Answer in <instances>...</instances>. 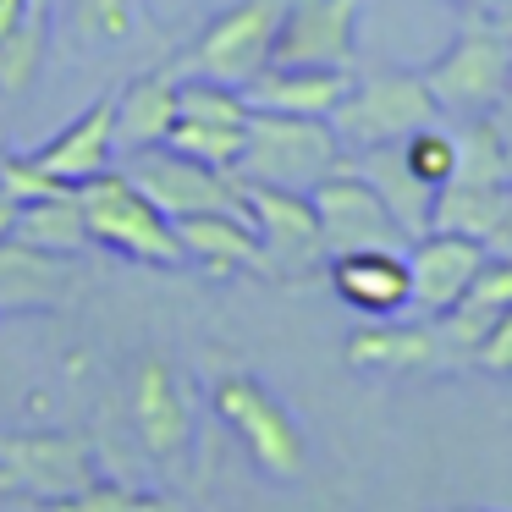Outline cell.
Returning <instances> with one entry per match:
<instances>
[{
	"instance_id": "1",
	"label": "cell",
	"mask_w": 512,
	"mask_h": 512,
	"mask_svg": "<svg viewBox=\"0 0 512 512\" xmlns=\"http://www.w3.org/2000/svg\"><path fill=\"white\" fill-rule=\"evenodd\" d=\"M435 111L452 116H490L512 94V23L490 12H468L457 39L419 72Z\"/></svg>"
},
{
	"instance_id": "2",
	"label": "cell",
	"mask_w": 512,
	"mask_h": 512,
	"mask_svg": "<svg viewBox=\"0 0 512 512\" xmlns=\"http://www.w3.org/2000/svg\"><path fill=\"white\" fill-rule=\"evenodd\" d=\"M342 144H336L331 122L320 116H281V111H248L243 122V149H237V182H259V188H292L309 193L320 177L342 166Z\"/></svg>"
},
{
	"instance_id": "3",
	"label": "cell",
	"mask_w": 512,
	"mask_h": 512,
	"mask_svg": "<svg viewBox=\"0 0 512 512\" xmlns=\"http://www.w3.org/2000/svg\"><path fill=\"white\" fill-rule=\"evenodd\" d=\"M78 204H83V226L89 243L111 248V254L133 259V265H155V270H182V243L171 215H160L122 171H100V177L78 182Z\"/></svg>"
},
{
	"instance_id": "4",
	"label": "cell",
	"mask_w": 512,
	"mask_h": 512,
	"mask_svg": "<svg viewBox=\"0 0 512 512\" xmlns=\"http://www.w3.org/2000/svg\"><path fill=\"white\" fill-rule=\"evenodd\" d=\"M210 402H215V413L226 419V430L243 441V452L254 457L259 474L298 479L303 468H309V441H303L298 419H292V408L259 375H248V369H226V375H215Z\"/></svg>"
},
{
	"instance_id": "5",
	"label": "cell",
	"mask_w": 512,
	"mask_h": 512,
	"mask_svg": "<svg viewBox=\"0 0 512 512\" xmlns=\"http://www.w3.org/2000/svg\"><path fill=\"white\" fill-rule=\"evenodd\" d=\"M435 116L441 111H435L419 72L386 67V72H364V78L347 83V94L336 100V111L325 122H331L342 155H358V149H375V144H397L413 127H430Z\"/></svg>"
},
{
	"instance_id": "6",
	"label": "cell",
	"mask_w": 512,
	"mask_h": 512,
	"mask_svg": "<svg viewBox=\"0 0 512 512\" xmlns=\"http://www.w3.org/2000/svg\"><path fill=\"white\" fill-rule=\"evenodd\" d=\"M100 479L94 452L83 435L61 430H28V435H0V490L28 501H72Z\"/></svg>"
},
{
	"instance_id": "7",
	"label": "cell",
	"mask_w": 512,
	"mask_h": 512,
	"mask_svg": "<svg viewBox=\"0 0 512 512\" xmlns=\"http://www.w3.org/2000/svg\"><path fill=\"white\" fill-rule=\"evenodd\" d=\"M122 177L133 182L160 215H171V221L199 215V210H243V182H237L232 171L188 160L171 144H149V149H138V155H122Z\"/></svg>"
},
{
	"instance_id": "8",
	"label": "cell",
	"mask_w": 512,
	"mask_h": 512,
	"mask_svg": "<svg viewBox=\"0 0 512 512\" xmlns=\"http://www.w3.org/2000/svg\"><path fill=\"white\" fill-rule=\"evenodd\" d=\"M287 0H232L221 17L199 34V45L188 50V72L215 83H254L270 67V45H276V28Z\"/></svg>"
},
{
	"instance_id": "9",
	"label": "cell",
	"mask_w": 512,
	"mask_h": 512,
	"mask_svg": "<svg viewBox=\"0 0 512 512\" xmlns=\"http://www.w3.org/2000/svg\"><path fill=\"white\" fill-rule=\"evenodd\" d=\"M127 408H133L138 441L155 457L160 468H182L199 441V419H193V391L177 375L166 353H144L133 369V391H127Z\"/></svg>"
},
{
	"instance_id": "10",
	"label": "cell",
	"mask_w": 512,
	"mask_h": 512,
	"mask_svg": "<svg viewBox=\"0 0 512 512\" xmlns=\"http://www.w3.org/2000/svg\"><path fill=\"white\" fill-rule=\"evenodd\" d=\"M243 210H248V221H254L259 254H265V276L298 281V276H309V270H325L331 254H325L320 215H314L309 193L243 182Z\"/></svg>"
},
{
	"instance_id": "11",
	"label": "cell",
	"mask_w": 512,
	"mask_h": 512,
	"mask_svg": "<svg viewBox=\"0 0 512 512\" xmlns=\"http://www.w3.org/2000/svg\"><path fill=\"white\" fill-rule=\"evenodd\" d=\"M358 6L364 0H287L270 45V67H342L353 72Z\"/></svg>"
},
{
	"instance_id": "12",
	"label": "cell",
	"mask_w": 512,
	"mask_h": 512,
	"mask_svg": "<svg viewBox=\"0 0 512 512\" xmlns=\"http://www.w3.org/2000/svg\"><path fill=\"white\" fill-rule=\"evenodd\" d=\"M309 204L320 215L325 254H347V248H397L402 232L391 221V210L380 204V193L358 177L353 166H336L331 177H320L309 188Z\"/></svg>"
},
{
	"instance_id": "13",
	"label": "cell",
	"mask_w": 512,
	"mask_h": 512,
	"mask_svg": "<svg viewBox=\"0 0 512 512\" xmlns=\"http://www.w3.org/2000/svg\"><path fill=\"white\" fill-rule=\"evenodd\" d=\"M490 248L474 243V237H457V232H424L408 243V309L419 314H446L457 298L468 292L474 270L485 265Z\"/></svg>"
},
{
	"instance_id": "14",
	"label": "cell",
	"mask_w": 512,
	"mask_h": 512,
	"mask_svg": "<svg viewBox=\"0 0 512 512\" xmlns=\"http://www.w3.org/2000/svg\"><path fill=\"white\" fill-rule=\"evenodd\" d=\"M331 292L364 320H391L408 309V254L402 248H347L325 259Z\"/></svg>"
},
{
	"instance_id": "15",
	"label": "cell",
	"mask_w": 512,
	"mask_h": 512,
	"mask_svg": "<svg viewBox=\"0 0 512 512\" xmlns=\"http://www.w3.org/2000/svg\"><path fill=\"white\" fill-rule=\"evenodd\" d=\"M347 364L358 375H413V369H441L457 364L452 347H446L441 325H408V320H369L364 331L347 336Z\"/></svg>"
},
{
	"instance_id": "16",
	"label": "cell",
	"mask_w": 512,
	"mask_h": 512,
	"mask_svg": "<svg viewBox=\"0 0 512 512\" xmlns=\"http://www.w3.org/2000/svg\"><path fill=\"white\" fill-rule=\"evenodd\" d=\"M171 226H177V243H182V265H199L210 276H237V270L265 276V254H259L248 210H199Z\"/></svg>"
},
{
	"instance_id": "17",
	"label": "cell",
	"mask_w": 512,
	"mask_h": 512,
	"mask_svg": "<svg viewBox=\"0 0 512 512\" xmlns=\"http://www.w3.org/2000/svg\"><path fill=\"white\" fill-rule=\"evenodd\" d=\"M111 160H116V144H111V100H94L89 111L72 116L56 138H45V144L28 155V166L45 171V177H56V182H67V188H78V182L111 171Z\"/></svg>"
},
{
	"instance_id": "18",
	"label": "cell",
	"mask_w": 512,
	"mask_h": 512,
	"mask_svg": "<svg viewBox=\"0 0 512 512\" xmlns=\"http://www.w3.org/2000/svg\"><path fill=\"white\" fill-rule=\"evenodd\" d=\"M171 122H177V72L171 67L138 72L122 94H111L116 155H138V149H149V144H166Z\"/></svg>"
},
{
	"instance_id": "19",
	"label": "cell",
	"mask_w": 512,
	"mask_h": 512,
	"mask_svg": "<svg viewBox=\"0 0 512 512\" xmlns=\"http://www.w3.org/2000/svg\"><path fill=\"white\" fill-rule=\"evenodd\" d=\"M347 166L358 171V177L369 182V188L380 193V204L391 210V221H397V232L408 237H424L430 232V204H435V188L424 177H413V166L402 160V144H375V149H358V155H347Z\"/></svg>"
},
{
	"instance_id": "20",
	"label": "cell",
	"mask_w": 512,
	"mask_h": 512,
	"mask_svg": "<svg viewBox=\"0 0 512 512\" xmlns=\"http://www.w3.org/2000/svg\"><path fill=\"white\" fill-rule=\"evenodd\" d=\"M353 72L342 67H265L254 83H243L248 111H281V116H331L347 94Z\"/></svg>"
},
{
	"instance_id": "21",
	"label": "cell",
	"mask_w": 512,
	"mask_h": 512,
	"mask_svg": "<svg viewBox=\"0 0 512 512\" xmlns=\"http://www.w3.org/2000/svg\"><path fill=\"white\" fill-rule=\"evenodd\" d=\"M501 314H512V254H485V265L474 270L468 292H463V298H457L446 314H435V325H441L452 358L463 364L468 347H474L479 336H485L490 325L501 320Z\"/></svg>"
},
{
	"instance_id": "22",
	"label": "cell",
	"mask_w": 512,
	"mask_h": 512,
	"mask_svg": "<svg viewBox=\"0 0 512 512\" xmlns=\"http://www.w3.org/2000/svg\"><path fill=\"white\" fill-rule=\"evenodd\" d=\"M56 298H67L61 254H45L23 237H0V309H34Z\"/></svg>"
},
{
	"instance_id": "23",
	"label": "cell",
	"mask_w": 512,
	"mask_h": 512,
	"mask_svg": "<svg viewBox=\"0 0 512 512\" xmlns=\"http://www.w3.org/2000/svg\"><path fill=\"white\" fill-rule=\"evenodd\" d=\"M12 237H23V243L45 248V254H61V259L83 254V248H89V226H83L78 188L45 193V199H23V204H17Z\"/></svg>"
},
{
	"instance_id": "24",
	"label": "cell",
	"mask_w": 512,
	"mask_h": 512,
	"mask_svg": "<svg viewBox=\"0 0 512 512\" xmlns=\"http://www.w3.org/2000/svg\"><path fill=\"white\" fill-rule=\"evenodd\" d=\"M67 23L83 45H127L144 34L138 0H67Z\"/></svg>"
},
{
	"instance_id": "25",
	"label": "cell",
	"mask_w": 512,
	"mask_h": 512,
	"mask_svg": "<svg viewBox=\"0 0 512 512\" xmlns=\"http://www.w3.org/2000/svg\"><path fill=\"white\" fill-rule=\"evenodd\" d=\"M39 67H45V6H34L0 39V94H23L39 78Z\"/></svg>"
},
{
	"instance_id": "26",
	"label": "cell",
	"mask_w": 512,
	"mask_h": 512,
	"mask_svg": "<svg viewBox=\"0 0 512 512\" xmlns=\"http://www.w3.org/2000/svg\"><path fill=\"white\" fill-rule=\"evenodd\" d=\"M177 116H188V122H215V127H243L248 122V100H243V89H232V83H215V78L188 72V78H177Z\"/></svg>"
},
{
	"instance_id": "27",
	"label": "cell",
	"mask_w": 512,
	"mask_h": 512,
	"mask_svg": "<svg viewBox=\"0 0 512 512\" xmlns=\"http://www.w3.org/2000/svg\"><path fill=\"white\" fill-rule=\"evenodd\" d=\"M166 144L177 149V155H188V160H204V166H215V171H232L237 149H243V127H215V122H188V116H177L171 133H166Z\"/></svg>"
},
{
	"instance_id": "28",
	"label": "cell",
	"mask_w": 512,
	"mask_h": 512,
	"mask_svg": "<svg viewBox=\"0 0 512 512\" xmlns=\"http://www.w3.org/2000/svg\"><path fill=\"white\" fill-rule=\"evenodd\" d=\"M397 144H402V160L413 166V177H424L430 188H441V182L457 171V138L446 133L441 122L413 127V133H408V138H397Z\"/></svg>"
},
{
	"instance_id": "29",
	"label": "cell",
	"mask_w": 512,
	"mask_h": 512,
	"mask_svg": "<svg viewBox=\"0 0 512 512\" xmlns=\"http://www.w3.org/2000/svg\"><path fill=\"white\" fill-rule=\"evenodd\" d=\"M50 512H171L166 501H155V496H138V490H122V485H100L94 479L83 496H72V501H56Z\"/></svg>"
},
{
	"instance_id": "30",
	"label": "cell",
	"mask_w": 512,
	"mask_h": 512,
	"mask_svg": "<svg viewBox=\"0 0 512 512\" xmlns=\"http://www.w3.org/2000/svg\"><path fill=\"white\" fill-rule=\"evenodd\" d=\"M468 364L490 369V375H512V314H501V320L468 347Z\"/></svg>"
},
{
	"instance_id": "31",
	"label": "cell",
	"mask_w": 512,
	"mask_h": 512,
	"mask_svg": "<svg viewBox=\"0 0 512 512\" xmlns=\"http://www.w3.org/2000/svg\"><path fill=\"white\" fill-rule=\"evenodd\" d=\"M34 6H45V0H0V39L12 34V28L23 23V17L34 12Z\"/></svg>"
},
{
	"instance_id": "32",
	"label": "cell",
	"mask_w": 512,
	"mask_h": 512,
	"mask_svg": "<svg viewBox=\"0 0 512 512\" xmlns=\"http://www.w3.org/2000/svg\"><path fill=\"white\" fill-rule=\"evenodd\" d=\"M490 122H496V138H501V160H507V177H512V116L490 111Z\"/></svg>"
},
{
	"instance_id": "33",
	"label": "cell",
	"mask_w": 512,
	"mask_h": 512,
	"mask_svg": "<svg viewBox=\"0 0 512 512\" xmlns=\"http://www.w3.org/2000/svg\"><path fill=\"white\" fill-rule=\"evenodd\" d=\"M12 226H17V199L0 188V237H12Z\"/></svg>"
},
{
	"instance_id": "34",
	"label": "cell",
	"mask_w": 512,
	"mask_h": 512,
	"mask_svg": "<svg viewBox=\"0 0 512 512\" xmlns=\"http://www.w3.org/2000/svg\"><path fill=\"white\" fill-rule=\"evenodd\" d=\"M452 6H463V12H501L507 0H452Z\"/></svg>"
},
{
	"instance_id": "35",
	"label": "cell",
	"mask_w": 512,
	"mask_h": 512,
	"mask_svg": "<svg viewBox=\"0 0 512 512\" xmlns=\"http://www.w3.org/2000/svg\"><path fill=\"white\" fill-rule=\"evenodd\" d=\"M507 6H512V0H507Z\"/></svg>"
}]
</instances>
